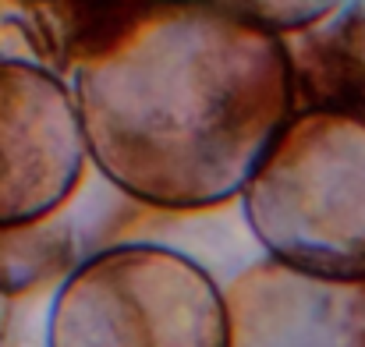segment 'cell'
<instances>
[{
	"instance_id": "cell-6",
	"label": "cell",
	"mask_w": 365,
	"mask_h": 347,
	"mask_svg": "<svg viewBox=\"0 0 365 347\" xmlns=\"http://www.w3.org/2000/svg\"><path fill=\"white\" fill-rule=\"evenodd\" d=\"M298 110H337L365 120V4L334 7L287 43Z\"/></svg>"
},
{
	"instance_id": "cell-5",
	"label": "cell",
	"mask_w": 365,
	"mask_h": 347,
	"mask_svg": "<svg viewBox=\"0 0 365 347\" xmlns=\"http://www.w3.org/2000/svg\"><path fill=\"white\" fill-rule=\"evenodd\" d=\"M227 347H365V276H319L277 259L224 291Z\"/></svg>"
},
{
	"instance_id": "cell-7",
	"label": "cell",
	"mask_w": 365,
	"mask_h": 347,
	"mask_svg": "<svg viewBox=\"0 0 365 347\" xmlns=\"http://www.w3.org/2000/svg\"><path fill=\"white\" fill-rule=\"evenodd\" d=\"M7 316H11V298H7V287L0 280V341H4V330H7Z\"/></svg>"
},
{
	"instance_id": "cell-3",
	"label": "cell",
	"mask_w": 365,
	"mask_h": 347,
	"mask_svg": "<svg viewBox=\"0 0 365 347\" xmlns=\"http://www.w3.org/2000/svg\"><path fill=\"white\" fill-rule=\"evenodd\" d=\"M46 347H227L224 291L174 248L118 244L61 284Z\"/></svg>"
},
{
	"instance_id": "cell-4",
	"label": "cell",
	"mask_w": 365,
	"mask_h": 347,
	"mask_svg": "<svg viewBox=\"0 0 365 347\" xmlns=\"http://www.w3.org/2000/svg\"><path fill=\"white\" fill-rule=\"evenodd\" d=\"M89 163L71 89L43 64L0 57V231L50 220Z\"/></svg>"
},
{
	"instance_id": "cell-1",
	"label": "cell",
	"mask_w": 365,
	"mask_h": 347,
	"mask_svg": "<svg viewBox=\"0 0 365 347\" xmlns=\"http://www.w3.org/2000/svg\"><path fill=\"white\" fill-rule=\"evenodd\" d=\"M96 170L170 213L242 195L298 114L287 39L238 4L114 7L61 39Z\"/></svg>"
},
{
	"instance_id": "cell-2",
	"label": "cell",
	"mask_w": 365,
	"mask_h": 347,
	"mask_svg": "<svg viewBox=\"0 0 365 347\" xmlns=\"http://www.w3.org/2000/svg\"><path fill=\"white\" fill-rule=\"evenodd\" d=\"M242 206L269 259L319 276H365V120L298 110Z\"/></svg>"
}]
</instances>
